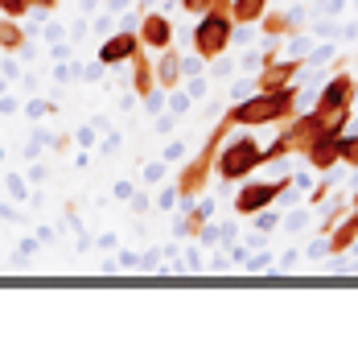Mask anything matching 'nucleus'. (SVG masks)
<instances>
[{"instance_id":"1","label":"nucleus","mask_w":358,"mask_h":363,"mask_svg":"<svg viewBox=\"0 0 358 363\" xmlns=\"http://www.w3.org/2000/svg\"><path fill=\"white\" fill-rule=\"evenodd\" d=\"M296 116V83L280 91H255L251 99H239L226 108V120L235 128H268V124H284Z\"/></svg>"},{"instance_id":"2","label":"nucleus","mask_w":358,"mask_h":363,"mask_svg":"<svg viewBox=\"0 0 358 363\" xmlns=\"http://www.w3.org/2000/svg\"><path fill=\"white\" fill-rule=\"evenodd\" d=\"M235 17H231V0H210V9L198 13V25L190 33V45L198 54V62H214L231 50V38H235Z\"/></svg>"},{"instance_id":"3","label":"nucleus","mask_w":358,"mask_h":363,"mask_svg":"<svg viewBox=\"0 0 358 363\" xmlns=\"http://www.w3.org/2000/svg\"><path fill=\"white\" fill-rule=\"evenodd\" d=\"M231 133V120H219V128L206 136V145H202L194 157L185 161V169H178V203L181 206H194L198 203V194L206 190V182H210V174H214V157H219V145H223V136Z\"/></svg>"},{"instance_id":"4","label":"nucleus","mask_w":358,"mask_h":363,"mask_svg":"<svg viewBox=\"0 0 358 363\" xmlns=\"http://www.w3.org/2000/svg\"><path fill=\"white\" fill-rule=\"evenodd\" d=\"M264 165V145L251 133H239L219 145V157H214V174L223 182H243Z\"/></svg>"},{"instance_id":"5","label":"nucleus","mask_w":358,"mask_h":363,"mask_svg":"<svg viewBox=\"0 0 358 363\" xmlns=\"http://www.w3.org/2000/svg\"><path fill=\"white\" fill-rule=\"evenodd\" d=\"M292 186H296V178L292 174H284V178H268V182H247L239 186V194H235V215H255V211H264V206H276L284 194H289Z\"/></svg>"},{"instance_id":"6","label":"nucleus","mask_w":358,"mask_h":363,"mask_svg":"<svg viewBox=\"0 0 358 363\" xmlns=\"http://www.w3.org/2000/svg\"><path fill=\"white\" fill-rule=\"evenodd\" d=\"M346 128H350V116H337L325 133L313 136V140L305 145V153H301V157L309 161V169L330 174L334 165H342V136H346Z\"/></svg>"},{"instance_id":"7","label":"nucleus","mask_w":358,"mask_h":363,"mask_svg":"<svg viewBox=\"0 0 358 363\" xmlns=\"http://www.w3.org/2000/svg\"><path fill=\"white\" fill-rule=\"evenodd\" d=\"M354 99H358V79L354 74H334V79L321 87L313 112H321L330 124H334L337 116H354Z\"/></svg>"},{"instance_id":"8","label":"nucleus","mask_w":358,"mask_h":363,"mask_svg":"<svg viewBox=\"0 0 358 363\" xmlns=\"http://www.w3.org/2000/svg\"><path fill=\"white\" fill-rule=\"evenodd\" d=\"M136 38H140L144 50L161 54V50H169V45H173V21H169L165 13H144L140 25H136Z\"/></svg>"},{"instance_id":"9","label":"nucleus","mask_w":358,"mask_h":363,"mask_svg":"<svg viewBox=\"0 0 358 363\" xmlns=\"http://www.w3.org/2000/svg\"><path fill=\"white\" fill-rule=\"evenodd\" d=\"M136 50H140L136 29H120V33H112L108 42L99 45V67H124V62L136 58Z\"/></svg>"},{"instance_id":"10","label":"nucleus","mask_w":358,"mask_h":363,"mask_svg":"<svg viewBox=\"0 0 358 363\" xmlns=\"http://www.w3.org/2000/svg\"><path fill=\"white\" fill-rule=\"evenodd\" d=\"M305 67L301 58H292V62H264L260 70V79H255V91H280V87H292V79H296V70Z\"/></svg>"},{"instance_id":"11","label":"nucleus","mask_w":358,"mask_h":363,"mask_svg":"<svg viewBox=\"0 0 358 363\" xmlns=\"http://www.w3.org/2000/svg\"><path fill=\"white\" fill-rule=\"evenodd\" d=\"M181 79H185V67H181V54L169 45V50H161L157 54V87L165 91H178Z\"/></svg>"},{"instance_id":"12","label":"nucleus","mask_w":358,"mask_h":363,"mask_svg":"<svg viewBox=\"0 0 358 363\" xmlns=\"http://www.w3.org/2000/svg\"><path fill=\"white\" fill-rule=\"evenodd\" d=\"M132 91H136V99H153V91H157V67L149 62V54H144V45L136 50V58H132Z\"/></svg>"},{"instance_id":"13","label":"nucleus","mask_w":358,"mask_h":363,"mask_svg":"<svg viewBox=\"0 0 358 363\" xmlns=\"http://www.w3.org/2000/svg\"><path fill=\"white\" fill-rule=\"evenodd\" d=\"M0 50H4V54H25V50H29V33H25L21 21L0 17Z\"/></svg>"},{"instance_id":"14","label":"nucleus","mask_w":358,"mask_h":363,"mask_svg":"<svg viewBox=\"0 0 358 363\" xmlns=\"http://www.w3.org/2000/svg\"><path fill=\"white\" fill-rule=\"evenodd\" d=\"M354 240H358V206H350V219L330 235V256H342L346 248H354Z\"/></svg>"},{"instance_id":"15","label":"nucleus","mask_w":358,"mask_h":363,"mask_svg":"<svg viewBox=\"0 0 358 363\" xmlns=\"http://www.w3.org/2000/svg\"><path fill=\"white\" fill-rule=\"evenodd\" d=\"M272 0H231V17L235 25H255L264 13H268Z\"/></svg>"},{"instance_id":"16","label":"nucleus","mask_w":358,"mask_h":363,"mask_svg":"<svg viewBox=\"0 0 358 363\" xmlns=\"http://www.w3.org/2000/svg\"><path fill=\"white\" fill-rule=\"evenodd\" d=\"M33 13V0H0V17H13V21H25Z\"/></svg>"},{"instance_id":"17","label":"nucleus","mask_w":358,"mask_h":363,"mask_svg":"<svg viewBox=\"0 0 358 363\" xmlns=\"http://www.w3.org/2000/svg\"><path fill=\"white\" fill-rule=\"evenodd\" d=\"M342 165L358 169V133H346V136H342Z\"/></svg>"},{"instance_id":"18","label":"nucleus","mask_w":358,"mask_h":363,"mask_svg":"<svg viewBox=\"0 0 358 363\" xmlns=\"http://www.w3.org/2000/svg\"><path fill=\"white\" fill-rule=\"evenodd\" d=\"M260 21H264V29H268V33H276V38H280V33H289V29H292V17H268V13H264Z\"/></svg>"},{"instance_id":"19","label":"nucleus","mask_w":358,"mask_h":363,"mask_svg":"<svg viewBox=\"0 0 358 363\" xmlns=\"http://www.w3.org/2000/svg\"><path fill=\"white\" fill-rule=\"evenodd\" d=\"M4 186L13 190V199H17V203H29V190H25L21 174H8V178H4Z\"/></svg>"},{"instance_id":"20","label":"nucleus","mask_w":358,"mask_h":363,"mask_svg":"<svg viewBox=\"0 0 358 363\" xmlns=\"http://www.w3.org/2000/svg\"><path fill=\"white\" fill-rule=\"evenodd\" d=\"M50 112H54V104H50V99H33V104L25 108V116H29V120H42V116H50Z\"/></svg>"},{"instance_id":"21","label":"nucleus","mask_w":358,"mask_h":363,"mask_svg":"<svg viewBox=\"0 0 358 363\" xmlns=\"http://www.w3.org/2000/svg\"><path fill=\"white\" fill-rule=\"evenodd\" d=\"M161 206H165V211H169V206L178 203V186H169V190H161V199H157Z\"/></svg>"},{"instance_id":"22","label":"nucleus","mask_w":358,"mask_h":363,"mask_svg":"<svg viewBox=\"0 0 358 363\" xmlns=\"http://www.w3.org/2000/svg\"><path fill=\"white\" fill-rule=\"evenodd\" d=\"M185 108H190V99H185V95H181V91H173V112H185Z\"/></svg>"},{"instance_id":"23","label":"nucleus","mask_w":358,"mask_h":363,"mask_svg":"<svg viewBox=\"0 0 358 363\" xmlns=\"http://www.w3.org/2000/svg\"><path fill=\"white\" fill-rule=\"evenodd\" d=\"M8 112H17V99H8V95H0V116H8Z\"/></svg>"},{"instance_id":"24","label":"nucleus","mask_w":358,"mask_h":363,"mask_svg":"<svg viewBox=\"0 0 358 363\" xmlns=\"http://www.w3.org/2000/svg\"><path fill=\"white\" fill-rule=\"evenodd\" d=\"M132 194H136V190L128 186V182H120V186H115V199H132Z\"/></svg>"},{"instance_id":"25","label":"nucleus","mask_w":358,"mask_h":363,"mask_svg":"<svg viewBox=\"0 0 358 363\" xmlns=\"http://www.w3.org/2000/svg\"><path fill=\"white\" fill-rule=\"evenodd\" d=\"M120 264H128V269H136V264H140V256H136V252H124V256H120Z\"/></svg>"},{"instance_id":"26","label":"nucleus","mask_w":358,"mask_h":363,"mask_svg":"<svg viewBox=\"0 0 358 363\" xmlns=\"http://www.w3.org/2000/svg\"><path fill=\"white\" fill-rule=\"evenodd\" d=\"M58 4H62V0H33V9H45V13H50V9H58Z\"/></svg>"},{"instance_id":"27","label":"nucleus","mask_w":358,"mask_h":363,"mask_svg":"<svg viewBox=\"0 0 358 363\" xmlns=\"http://www.w3.org/2000/svg\"><path fill=\"white\" fill-rule=\"evenodd\" d=\"M350 206H358V190H354V199H350Z\"/></svg>"},{"instance_id":"28","label":"nucleus","mask_w":358,"mask_h":363,"mask_svg":"<svg viewBox=\"0 0 358 363\" xmlns=\"http://www.w3.org/2000/svg\"><path fill=\"white\" fill-rule=\"evenodd\" d=\"M0 157H4V153H0Z\"/></svg>"}]
</instances>
